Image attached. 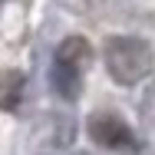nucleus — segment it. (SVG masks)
<instances>
[{
    "label": "nucleus",
    "mask_w": 155,
    "mask_h": 155,
    "mask_svg": "<svg viewBox=\"0 0 155 155\" xmlns=\"http://www.w3.org/2000/svg\"><path fill=\"white\" fill-rule=\"evenodd\" d=\"M102 60H106V69L116 83L132 86L152 73L155 53L142 36H112L102 50Z\"/></svg>",
    "instance_id": "nucleus-1"
},
{
    "label": "nucleus",
    "mask_w": 155,
    "mask_h": 155,
    "mask_svg": "<svg viewBox=\"0 0 155 155\" xmlns=\"http://www.w3.org/2000/svg\"><path fill=\"white\" fill-rule=\"evenodd\" d=\"M93 60V50L83 36H66L56 50V60H53V86L56 93L66 99H76L79 86H83V73Z\"/></svg>",
    "instance_id": "nucleus-2"
},
{
    "label": "nucleus",
    "mask_w": 155,
    "mask_h": 155,
    "mask_svg": "<svg viewBox=\"0 0 155 155\" xmlns=\"http://www.w3.org/2000/svg\"><path fill=\"white\" fill-rule=\"evenodd\" d=\"M89 135L102 149H132L135 145L132 129L122 119H116V116H96L93 122H89Z\"/></svg>",
    "instance_id": "nucleus-3"
}]
</instances>
